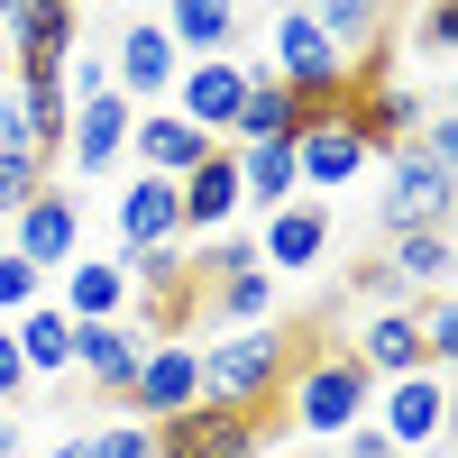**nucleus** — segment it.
I'll list each match as a JSON object with an SVG mask.
<instances>
[{
	"instance_id": "obj_1",
	"label": "nucleus",
	"mask_w": 458,
	"mask_h": 458,
	"mask_svg": "<svg viewBox=\"0 0 458 458\" xmlns=\"http://www.w3.org/2000/svg\"><path fill=\"white\" fill-rule=\"evenodd\" d=\"M193 349H202V403H220V412H276L302 339L284 321H257V330H211V339H193Z\"/></svg>"
},
{
	"instance_id": "obj_2",
	"label": "nucleus",
	"mask_w": 458,
	"mask_h": 458,
	"mask_svg": "<svg viewBox=\"0 0 458 458\" xmlns=\"http://www.w3.org/2000/svg\"><path fill=\"white\" fill-rule=\"evenodd\" d=\"M284 412H293V431L302 440H339L349 422H367V403H376V376L349 358V339H330V349H293V376H284V394H276Z\"/></svg>"
},
{
	"instance_id": "obj_3",
	"label": "nucleus",
	"mask_w": 458,
	"mask_h": 458,
	"mask_svg": "<svg viewBox=\"0 0 458 458\" xmlns=\"http://www.w3.org/2000/svg\"><path fill=\"white\" fill-rule=\"evenodd\" d=\"M376 174V229H449V211H458V174L431 157L422 138H403V147H386V157L367 165Z\"/></svg>"
},
{
	"instance_id": "obj_4",
	"label": "nucleus",
	"mask_w": 458,
	"mask_h": 458,
	"mask_svg": "<svg viewBox=\"0 0 458 458\" xmlns=\"http://www.w3.org/2000/svg\"><path fill=\"white\" fill-rule=\"evenodd\" d=\"M266 73H276L302 110H339V101H349V83H358L349 55L302 19V0H284V10H276V55H266Z\"/></svg>"
},
{
	"instance_id": "obj_5",
	"label": "nucleus",
	"mask_w": 458,
	"mask_h": 458,
	"mask_svg": "<svg viewBox=\"0 0 458 458\" xmlns=\"http://www.w3.org/2000/svg\"><path fill=\"white\" fill-rule=\"evenodd\" d=\"M367 422L394 440V458L440 449V440H449V367H412V376H394V386H376Z\"/></svg>"
},
{
	"instance_id": "obj_6",
	"label": "nucleus",
	"mask_w": 458,
	"mask_h": 458,
	"mask_svg": "<svg viewBox=\"0 0 458 458\" xmlns=\"http://www.w3.org/2000/svg\"><path fill=\"white\" fill-rule=\"evenodd\" d=\"M376 165V147L358 138V120H349V101L339 110H302V129H293V174H302V193H349V183Z\"/></svg>"
},
{
	"instance_id": "obj_7",
	"label": "nucleus",
	"mask_w": 458,
	"mask_h": 458,
	"mask_svg": "<svg viewBox=\"0 0 458 458\" xmlns=\"http://www.w3.org/2000/svg\"><path fill=\"white\" fill-rule=\"evenodd\" d=\"M0 248H19L37 276H64V266L83 257V202H73L64 183H47L37 202H19L10 220H0Z\"/></svg>"
},
{
	"instance_id": "obj_8",
	"label": "nucleus",
	"mask_w": 458,
	"mask_h": 458,
	"mask_svg": "<svg viewBox=\"0 0 458 458\" xmlns=\"http://www.w3.org/2000/svg\"><path fill=\"white\" fill-rule=\"evenodd\" d=\"M138 422H174V412H193L202 403V349L193 339H147V358L129 376V394H120Z\"/></svg>"
},
{
	"instance_id": "obj_9",
	"label": "nucleus",
	"mask_w": 458,
	"mask_h": 458,
	"mask_svg": "<svg viewBox=\"0 0 458 458\" xmlns=\"http://www.w3.org/2000/svg\"><path fill=\"white\" fill-rule=\"evenodd\" d=\"M174 73H183V55H174V37L157 19H129L120 37H110V92H120L129 110H157L174 92Z\"/></svg>"
},
{
	"instance_id": "obj_10",
	"label": "nucleus",
	"mask_w": 458,
	"mask_h": 458,
	"mask_svg": "<svg viewBox=\"0 0 458 458\" xmlns=\"http://www.w3.org/2000/svg\"><path fill=\"white\" fill-rule=\"evenodd\" d=\"M248 239H257V266H266V276H312V266L330 257V202H312V193H293L284 211H266L257 229H248Z\"/></svg>"
},
{
	"instance_id": "obj_11",
	"label": "nucleus",
	"mask_w": 458,
	"mask_h": 458,
	"mask_svg": "<svg viewBox=\"0 0 458 458\" xmlns=\"http://www.w3.org/2000/svg\"><path fill=\"white\" fill-rule=\"evenodd\" d=\"M239 101H248V55H193L174 73V92H165V110H183V120H193L202 138H220V147H229Z\"/></svg>"
},
{
	"instance_id": "obj_12",
	"label": "nucleus",
	"mask_w": 458,
	"mask_h": 458,
	"mask_svg": "<svg viewBox=\"0 0 458 458\" xmlns=\"http://www.w3.org/2000/svg\"><path fill=\"white\" fill-rule=\"evenodd\" d=\"M266 449V412H220V403H193L157 422V458H257Z\"/></svg>"
},
{
	"instance_id": "obj_13",
	"label": "nucleus",
	"mask_w": 458,
	"mask_h": 458,
	"mask_svg": "<svg viewBox=\"0 0 458 458\" xmlns=\"http://www.w3.org/2000/svg\"><path fill=\"white\" fill-rule=\"evenodd\" d=\"M129 120H138V110H129L120 92H92V101H73V120H64V157H55V165H73L83 183H101L110 165L129 157Z\"/></svg>"
},
{
	"instance_id": "obj_14",
	"label": "nucleus",
	"mask_w": 458,
	"mask_h": 458,
	"mask_svg": "<svg viewBox=\"0 0 458 458\" xmlns=\"http://www.w3.org/2000/svg\"><path fill=\"white\" fill-rule=\"evenodd\" d=\"M211 147H220V138H202V129L183 120V110H165V101L129 120V165H138V174H165V183H183V174H193V165L211 157Z\"/></svg>"
},
{
	"instance_id": "obj_15",
	"label": "nucleus",
	"mask_w": 458,
	"mask_h": 458,
	"mask_svg": "<svg viewBox=\"0 0 458 458\" xmlns=\"http://www.w3.org/2000/svg\"><path fill=\"white\" fill-rule=\"evenodd\" d=\"M47 302L64 321H129V266L120 257H73L64 276H47Z\"/></svg>"
},
{
	"instance_id": "obj_16",
	"label": "nucleus",
	"mask_w": 458,
	"mask_h": 458,
	"mask_svg": "<svg viewBox=\"0 0 458 458\" xmlns=\"http://www.w3.org/2000/svg\"><path fill=\"white\" fill-rule=\"evenodd\" d=\"M110 229H120V257H138V248H174V239H183V202H174V183H165V174H129V183H120V211H110Z\"/></svg>"
},
{
	"instance_id": "obj_17",
	"label": "nucleus",
	"mask_w": 458,
	"mask_h": 458,
	"mask_svg": "<svg viewBox=\"0 0 458 458\" xmlns=\"http://www.w3.org/2000/svg\"><path fill=\"white\" fill-rule=\"evenodd\" d=\"M174 202H183V239H220V229H239V157L211 147V157L174 183Z\"/></svg>"
},
{
	"instance_id": "obj_18",
	"label": "nucleus",
	"mask_w": 458,
	"mask_h": 458,
	"mask_svg": "<svg viewBox=\"0 0 458 458\" xmlns=\"http://www.w3.org/2000/svg\"><path fill=\"white\" fill-rule=\"evenodd\" d=\"M349 120H358V138L376 147V157H386V147H403L412 129L431 120V101L412 92V83H394V73H386V83H367V73H358V83H349Z\"/></svg>"
},
{
	"instance_id": "obj_19",
	"label": "nucleus",
	"mask_w": 458,
	"mask_h": 458,
	"mask_svg": "<svg viewBox=\"0 0 458 458\" xmlns=\"http://www.w3.org/2000/svg\"><path fill=\"white\" fill-rule=\"evenodd\" d=\"M138 358H147V339L129 321H73V376H92V394L120 403L129 376H138Z\"/></svg>"
},
{
	"instance_id": "obj_20",
	"label": "nucleus",
	"mask_w": 458,
	"mask_h": 458,
	"mask_svg": "<svg viewBox=\"0 0 458 458\" xmlns=\"http://www.w3.org/2000/svg\"><path fill=\"white\" fill-rule=\"evenodd\" d=\"M276 276L248 257V266H220V276H202V321L211 330H257V321H276Z\"/></svg>"
},
{
	"instance_id": "obj_21",
	"label": "nucleus",
	"mask_w": 458,
	"mask_h": 458,
	"mask_svg": "<svg viewBox=\"0 0 458 458\" xmlns=\"http://www.w3.org/2000/svg\"><path fill=\"white\" fill-rule=\"evenodd\" d=\"M349 358L376 376V386H394V376L431 367V358H422V330H412V302H394V312H367V321L349 330Z\"/></svg>"
},
{
	"instance_id": "obj_22",
	"label": "nucleus",
	"mask_w": 458,
	"mask_h": 458,
	"mask_svg": "<svg viewBox=\"0 0 458 458\" xmlns=\"http://www.w3.org/2000/svg\"><path fill=\"white\" fill-rule=\"evenodd\" d=\"M302 19H312L339 55H349V73H367L376 55H386V19L394 0H302Z\"/></svg>"
},
{
	"instance_id": "obj_23",
	"label": "nucleus",
	"mask_w": 458,
	"mask_h": 458,
	"mask_svg": "<svg viewBox=\"0 0 458 458\" xmlns=\"http://www.w3.org/2000/svg\"><path fill=\"white\" fill-rule=\"evenodd\" d=\"M376 257H386V276H394L403 293H449V284H458V248H449V229H394Z\"/></svg>"
},
{
	"instance_id": "obj_24",
	"label": "nucleus",
	"mask_w": 458,
	"mask_h": 458,
	"mask_svg": "<svg viewBox=\"0 0 458 458\" xmlns=\"http://www.w3.org/2000/svg\"><path fill=\"white\" fill-rule=\"evenodd\" d=\"M157 28L174 37V55H239V0H165Z\"/></svg>"
},
{
	"instance_id": "obj_25",
	"label": "nucleus",
	"mask_w": 458,
	"mask_h": 458,
	"mask_svg": "<svg viewBox=\"0 0 458 458\" xmlns=\"http://www.w3.org/2000/svg\"><path fill=\"white\" fill-rule=\"evenodd\" d=\"M302 129V101L276 83L266 64H248V101H239V120H229V147H276Z\"/></svg>"
},
{
	"instance_id": "obj_26",
	"label": "nucleus",
	"mask_w": 458,
	"mask_h": 458,
	"mask_svg": "<svg viewBox=\"0 0 458 458\" xmlns=\"http://www.w3.org/2000/svg\"><path fill=\"white\" fill-rule=\"evenodd\" d=\"M239 157V211H284L293 193H302V174H293V138H276V147H229Z\"/></svg>"
},
{
	"instance_id": "obj_27",
	"label": "nucleus",
	"mask_w": 458,
	"mask_h": 458,
	"mask_svg": "<svg viewBox=\"0 0 458 458\" xmlns=\"http://www.w3.org/2000/svg\"><path fill=\"white\" fill-rule=\"evenodd\" d=\"M10 339H19L28 386H47V376H73V321L55 312V302H28V312L10 321Z\"/></svg>"
},
{
	"instance_id": "obj_28",
	"label": "nucleus",
	"mask_w": 458,
	"mask_h": 458,
	"mask_svg": "<svg viewBox=\"0 0 458 458\" xmlns=\"http://www.w3.org/2000/svg\"><path fill=\"white\" fill-rule=\"evenodd\" d=\"M412 330L431 367H458V293H412Z\"/></svg>"
},
{
	"instance_id": "obj_29",
	"label": "nucleus",
	"mask_w": 458,
	"mask_h": 458,
	"mask_svg": "<svg viewBox=\"0 0 458 458\" xmlns=\"http://www.w3.org/2000/svg\"><path fill=\"white\" fill-rule=\"evenodd\" d=\"M449 47H458V0H422V10H412V55L440 64Z\"/></svg>"
},
{
	"instance_id": "obj_30",
	"label": "nucleus",
	"mask_w": 458,
	"mask_h": 458,
	"mask_svg": "<svg viewBox=\"0 0 458 458\" xmlns=\"http://www.w3.org/2000/svg\"><path fill=\"white\" fill-rule=\"evenodd\" d=\"M28 302H47V276H37L19 248H0V321H19Z\"/></svg>"
},
{
	"instance_id": "obj_31",
	"label": "nucleus",
	"mask_w": 458,
	"mask_h": 458,
	"mask_svg": "<svg viewBox=\"0 0 458 458\" xmlns=\"http://www.w3.org/2000/svg\"><path fill=\"white\" fill-rule=\"evenodd\" d=\"M47 183H55V165H47V157H0V220H10L19 202H37Z\"/></svg>"
},
{
	"instance_id": "obj_32",
	"label": "nucleus",
	"mask_w": 458,
	"mask_h": 458,
	"mask_svg": "<svg viewBox=\"0 0 458 458\" xmlns=\"http://www.w3.org/2000/svg\"><path fill=\"white\" fill-rule=\"evenodd\" d=\"M92 458H157V422H138V412L101 422V431H92Z\"/></svg>"
},
{
	"instance_id": "obj_33",
	"label": "nucleus",
	"mask_w": 458,
	"mask_h": 458,
	"mask_svg": "<svg viewBox=\"0 0 458 458\" xmlns=\"http://www.w3.org/2000/svg\"><path fill=\"white\" fill-rule=\"evenodd\" d=\"M92 92H110V55L73 47V55H64V101H92Z\"/></svg>"
},
{
	"instance_id": "obj_34",
	"label": "nucleus",
	"mask_w": 458,
	"mask_h": 458,
	"mask_svg": "<svg viewBox=\"0 0 458 458\" xmlns=\"http://www.w3.org/2000/svg\"><path fill=\"white\" fill-rule=\"evenodd\" d=\"M0 157H37V129H28V101H19V83L0 92Z\"/></svg>"
},
{
	"instance_id": "obj_35",
	"label": "nucleus",
	"mask_w": 458,
	"mask_h": 458,
	"mask_svg": "<svg viewBox=\"0 0 458 458\" xmlns=\"http://www.w3.org/2000/svg\"><path fill=\"white\" fill-rule=\"evenodd\" d=\"M19 394H28V367H19V339H10V321H0V412H19Z\"/></svg>"
},
{
	"instance_id": "obj_36",
	"label": "nucleus",
	"mask_w": 458,
	"mask_h": 458,
	"mask_svg": "<svg viewBox=\"0 0 458 458\" xmlns=\"http://www.w3.org/2000/svg\"><path fill=\"white\" fill-rule=\"evenodd\" d=\"M330 458H394V440L376 431V422H349V431H339V449H330Z\"/></svg>"
},
{
	"instance_id": "obj_37",
	"label": "nucleus",
	"mask_w": 458,
	"mask_h": 458,
	"mask_svg": "<svg viewBox=\"0 0 458 458\" xmlns=\"http://www.w3.org/2000/svg\"><path fill=\"white\" fill-rule=\"evenodd\" d=\"M0 458H28V422L19 412H0Z\"/></svg>"
},
{
	"instance_id": "obj_38",
	"label": "nucleus",
	"mask_w": 458,
	"mask_h": 458,
	"mask_svg": "<svg viewBox=\"0 0 458 458\" xmlns=\"http://www.w3.org/2000/svg\"><path fill=\"white\" fill-rule=\"evenodd\" d=\"M37 458H92V431H73V440H47Z\"/></svg>"
},
{
	"instance_id": "obj_39",
	"label": "nucleus",
	"mask_w": 458,
	"mask_h": 458,
	"mask_svg": "<svg viewBox=\"0 0 458 458\" xmlns=\"http://www.w3.org/2000/svg\"><path fill=\"white\" fill-rule=\"evenodd\" d=\"M276 458H330V449H312V440H302V449H276Z\"/></svg>"
},
{
	"instance_id": "obj_40",
	"label": "nucleus",
	"mask_w": 458,
	"mask_h": 458,
	"mask_svg": "<svg viewBox=\"0 0 458 458\" xmlns=\"http://www.w3.org/2000/svg\"><path fill=\"white\" fill-rule=\"evenodd\" d=\"M0 92H10V37H0Z\"/></svg>"
},
{
	"instance_id": "obj_41",
	"label": "nucleus",
	"mask_w": 458,
	"mask_h": 458,
	"mask_svg": "<svg viewBox=\"0 0 458 458\" xmlns=\"http://www.w3.org/2000/svg\"><path fill=\"white\" fill-rule=\"evenodd\" d=\"M10 10H19V0H0V28H10Z\"/></svg>"
},
{
	"instance_id": "obj_42",
	"label": "nucleus",
	"mask_w": 458,
	"mask_h": 458,
	"mask_svg": "<svg viewBox=\"0 0 458 458\" xmlns=\"http://www.w3.org/2000/svg\"><path fill=\"white\" fill-rule=\"evenodd\" d=\"M239 10H248V0H239ZM266 10H284V0H266Z\"/></svg>"
},
{
	"instance_id": "obj_43",
	"label": "nucleus",
	"mask_w": 458,
	"mask_h": 458,
	"mask_svg": "<svg viewBox=\"0 0 458 458\" xmlns=\"http://www.w3.org/2000/svg\"><path fill=\"white\" fill-rule=\"evenodd\" d=\"M73 10H83V0H73Z\"/></svg>"
},
{
	"instance_id": "obj_44",
	"label": "nucleus",
	"mask_w": 458,
	"mask_h": 458,
	"mask_svg": "<svg viewBox=\"0 0 458 458\" xmlns=\"http://www.w3.org/2000/svg\"><path fill=\"white\" fill-rule=\"evenodd\" d=\"M412 10H422V0H412Z\"/></svg>"
}]
</instances>
